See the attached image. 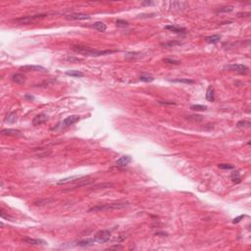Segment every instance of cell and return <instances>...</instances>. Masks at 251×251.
Instances as JSON below:
<instances>
[{
    "label": "cell",
    "mask_w": 251,
    "mask_h": 251,
    "mask_svg": "<svg viewBox=\"0 0 251 251\" xmlns=\"http://www.w3.org/2000/svg\"><path fill=\"white\" fill-rule=\"evenodd\" d=\"M215 94H216L215 89H214L213 87H211L210 85V87H208L207 91H206V95H205V97H206V99L208 101L213 102V101H215Z\"/></svg>",
    "instance_id": "17"
},
{
    "label": "cell",
    "mask_w": 251,
    "mask_h": 251,
    "mask_svg": "<svg viewBox=\"0 0 251 251\" xmlns=\"http://www.w3.org/2000/svg\"><path fill=\"white\" fill-rule=\"evenodd\" d=\"M1 133L3 135H7V136H22V133L18 130L15 129H4L1 130Z\"/></svg>",
    "instance_id": "15"
},
{
    "label": "cell",
    "mask_w": 251,
    "mask_h": 251,
    "mask_svg": "<svg viewBox=\"0 0 251 251\" xmlns=\"http://www.w3.org/2000/svg\"><path fill=\"white\" fill-rule=\"evenodd\" d=\"M164 62L169 63V64H175V65H178L181 63L179 61H178V60H172V59H164Z\"/></svg>",
    "instance_id": "35"
},
{
    "label": "cell",
    "mask_w": 251,
    "mask_h": 251,
    "mask_svg": "<svg viewBox=\"0 0 251 251\" xmlns=\"http://www.w3.org/2000/svg\"><path fill=\"white\" fill-rule=\"evenodd\" d=\"M220 40H221V35H214L206 36V38H205V41L210 44H216V43H218Z\"/></svg>",
    "instance_id": "18"
},
{
    "label": "cell",
    "mask_w": 251,
    "mask_h": 251,
    "mask_svg": "<svg viewBox=\"0 0 251 251\" xmlns=\"http://www.w3.org/2000/svg\"><path fill=\"white\" fill-rule=\"evenodd\" d=\"M243 218H245V215H240V216L236 217V218H235V219L233 220V224H238V223H239V222H240Z\"/></svg>",
    "instance_id": "36"
},
{
    "label": "cell",
    "mask_w": 251,
    "mask_h": 251,
    "mask_svg": "<svg viewBox=\"0 0 251 251\" xmlns=\"http://www.w3.org/2000/svg\"><path fill=\"white\" fill-rule=\"evenodd\" d=\"M138 57H140V53H138V52H128L126 53L125 55V58L126 59H135Z\"/></svg>",
    "instance_id": "28"
},
{
    "label": "cell",
    "mask_w": 251,
    "mask_h": 251,
    "mask_svg": "<svg viewBox=\"0 0 251 251\" xmlns=\"http://www.w3.org/2000/svg\"><path fill=\"white\" fill-rule=\"evenodd\" d=\"M95 243V240L94 239H84V240H79L77 245L82 247H88V246H92Z\"/></svg>",
    "instance_id": "19"
},
{
    "label": "cell",
    "mask_w": 251,
    "mask_h": 251,
    "mask_svg": "<svg viewBox=\"0 0 251 251\" xmlns=\"http://www.w3.org/2000/svg\"><path fill=\"white\" fill-rule=\"evenodd\" d=\"M225 69L233 71V72H236L238 74H246L249 71V68L243 64H230L225 66Z\"/></svg>",
    "instance_id": "6"
},
{
    "label": "cell",
    "mask_w": 251,
    "mask_h": 251,
    "mask_svg": "<svg viewBox=\"0 0 251 251\" xmlns=\"http://www.w3.org/2000/svg\"><path fill=\"white\" fill-rule=\"evenodd\" d=\"M233 11V6H223V7H220L217 12H221V13H228V12H232Z\"/></svg>",
    "instance_id": "30"
},
{
    "label": "cell",
    "mask_w": 251,
    "mask_h": 251,
    "mask_svg": "<svg viewBox=\"0 0 251 251\" xmlns=\"http://www.w3.org/2000/svg\"><path fill=\"white\" fill-rule=\"evenodd\" d=\"M21 71H26V72H30V71H33V72H47V69H45L44 67L42 66H38V65H27V66H22L20 68Z\"/></svg>",
    "instance_id": "8"
},
{
    "label": "cell",
    "mask_w": 251,
    "mask_h": 251,
    "mask_svg": "<svg viewBox=\"0 0 251 251\" xmlns=\"http://www.w3.org/2000/svg\"><path fill=\"white\" fill-rule=\"evenodd\" d=\"M190 109H191V110H194V111H206V110L208 109V107L205 106V105L196 104V105H192V106L190 107Z\"/></svg>",
    "instance_id": "29"
},
{
    "label": "cell",
    "mask_w": 251,
    "mask_h": 251,
    "mask_svg": "<svg viewBox=\"0 0 251 251\" xmlns=\"http://www.w3.org/2000/svg\"><path fill=\"white\" fill-rule=\"evenodd\" d=\"M122 248H123L122 245H115V246H111V247H109V248H108V249H122Z\"/></svg>",
    "instance_id": "40"
},
{
    "label": "cell",
    "mask_w": 251,
    "mask_h": 251,
    "mask_svg": "<svg viewBox=\"0 0 251 251\" xmlns=\"http://www.w3.org/2000/svg\"><path fill=\"white\" fill-rule=\"evenodd\" d=\"M155 4V2L153 1H144V2H141V5L142 6H152V5Z\"/></svg>",
    "instance_id": "37"
},
{
    "label": "cell",
    "mask_w": 251,
    "mask_h": 251,
    "mask_svg": "<svg viewBox=\"0 0 251 251\" xmlns=\"http://www.w3.org/2000/svg\"><path fill=\"white\" fill-rule=\"evenodd\" d=\"M1 217H2L3 219H7V220L11 218L10 216H8V215H6V214H5L4 210H1Z\"/></svg>",
    "instance_id": "39"
},
{
    "label": "cell",
    "mask_w": 251,
    "mask_h": 251,
    "mask_svg": "<svg viewBox=\"0 0 251 251\" xmlns=\"http://www.w3.org/2000/svg\"><path fill=\"white\" fill-rule=\"evenodd\" d=\"M230 179H232V181L233 182H235V184H239V182H241V177L238 171H233L232 173V175H230Z\"/></svg>",
    "instance_id": "22"
},
{
    "label": "cell",
    "mask_w": 251,
    "mask_h": 251,
    "mask_svg": "<svg viewBox=\"0 0 251 251\" xmlns=\"http://www.w3.org/2000/svg\"><path fill=\"white\" fill-rule=\"evenodd\" d=\"M6 123L8 124H14L16 121H17V115L15 112H10L8 113V115L6 116Z\"/></svg>",
    "instance_id": "23"
},
{
    "label": "cell",
    "mask_w": 251,
    "mask_h": 251,
    "mask_svg": "<svg viewBox=\"0 0 251 251\" xmlns=\"http://www.w3.org/2000/svg\"><path fill=\"white\" fill-rule=\"evenodd\" d=\"M87 178L85 176H73V177H68V178H65V179H60L59 182H57V184L59 185H62V184H68L70 182H78V181H81V179Z\"/></svg>",
    "instance_id": "7"
},
{
    "label": "cell",
    "mask_w": 251,
    "mask_h": 251,
    "mask_svg": "<svg viewBox=\"0 0 251 251\" xmlns=\"http://www.w3.org/2000/svg\"><path fill=\"white\" fill-rule=\"evenodd\" d=\"M130 162H132V157L129 155H125L120 157L118 160L116 161V166L118 167H127Z\"/></svg>",
    "instance_id": "11"
},
{
    "label": "cell",
    "mask_w": 251,
    "mask_h": 251,
    "mask_svg": "<svg viewBox=\"0 0 251 251\" xmlns=\"http://www.w3.org/2000/svg\"><path fill=\"white\" fill-rule=\"evenodd\" d=\"M11 79H12V82H15V84H24L26 82V79H27V78H26V76L24 75V74H21V73L13 74L12 77H11Z\"/></svg>",
    "instance_id": "14"
},
{
    "label": "cell",
    "mask_w": 251,
    "mask_h": 251,
    "mask_svg": "<svg viewBox=\"0 0 251 251\" xmlns=\"http://www.w3.org/2000/svg\"><path fill=\"white\" fill-rule=\"evenodd\" d=\"M158 103L161 105H176L175 102H169V101H158Z\"/></svg>",
    "instance_id": "38"
},
{
    "label": "cell",
    "mask_w": 251,
    "mask_h": 251,
    "mask_svg": "<svg viewBox=\"0 0 251 251\" xmlns=\"http://www.w3.org/2000/svg\"><path fill=\"white\" fill-rule=\"evenodd\" d=\"M92 28H95L96 30L98 31H101V33H103V31L106 30L107 28V26L104 24L103 22H95L94 24L92 25Z\"/></svg>",
    "instance_id": "20"
},
{
    "label": "cell",
    "mask_w": 251,
    "mask_h": 251,
    "mask_svg": "<svg viewBox=\"0 0 251 251\" xmlns=\"http://www.w3.org/2000/svg\"><path fill=\"white\" fill-rule=\"evenodd\" d=\"M116 24L118 27H127L128 25H129V23H128L127 21H124V20H117Z\"/></svg>",
    "instance_id": "33"
},
{
    "label": "cell",
    "mask_w": 251,
    "mask_h": 251,
    "mask_svg": "<svg viewBox=\"0 0 251 251\" xmlns=\"http://www.w3.org/2000/svg\"><path fill=\"white\" fill-rule=\"evenodd\" d=\"M167 235V233H159V232L156 233V235Z\"/></svg>",
    "instance_id": "41"
},
{
    "label": "cell",
    "mask_w": 251,
    "mask_h": 251,
    "mask_svg": "<svg viewBox=\"0 0 251 251\" xmlns=\"http://www.w3.org/2000/svg\"><path fill=\"white\" fill-rule=\"evenodd\" d=\"M72 49L84 56H94V57L107 55V54H112L114 52H116L115 50H95V49H91L89 47L82 46V45H74Z\"/></svg>",
    "instance_id": "1"
},
{
    "label": "cell",
    "mask_w": 251,
    "mask_h": 251,
    "mask_svg": "<svg viewBox=\"0 0 251 251\" xmlns=\"http://www.w3.org/2000/svg\"><path fill=\"white\" fill-rule=\"evenodd\" d=\"M67 20H79V21H82V20H88L90 19L89 15H87V14H82V13H74V14H69V15L66 16Z\"/></svg>",
    "instance_id": "10"
},
{
    "label": "cell",
    "mask_w": 251,
    "mask_h": 251,
    "mask_svg": "<svg viewBox=\"0 0 251 251\" xmlns=\"http://www.w3.org/2000/svg\"><path fill=\"white\" fill-rule=\"evenodd\" d=\"M219 168L222 170H233V169H235V167L230 164H220Z\"/></svg>",
    "instance_id": "32"
},
{
    "label": "cell",
    "mask_w": 251,
    "mask_h": 251,
    "mask_svg": "<svg viewBox=\"0 0 251 251\" xmlns=\"http://www.w3.org/2000/svg\"><path fill=\"white\" fill-rule=\"evenodd\" d=\"M182 43L181 41H168V42H165V43H162L161 45L163 47H166V48H169V47H175V46H178V45H182Z\"/></svg>",
    "instance_id": "24"
},
{
    "label": "cell",
    "mask_w": 251,
    "mask_h": 251,
    "mask_svg": "<svg viewBox=\"0 0 251 251\" xmlns=\"http://www.w3.org/2000/svg\"><path fill=\"white\" fill-rule=\"evenodd\" d=\"M129 206V202H114V203H106V204H99L92 208H90L87 212H103V211H112L119 210Z\"/></svg>",
    "instance_id": "2"
},
{
    "label": "cell",
    "mask_w": 251,
    "mask_h": 251,
    "mask_svg": "<svg viewBox=\"0 0 251 251\" xmlns=\"http://www.w3.org/2000/svg\"><path fill=\"white\" fill-rule=\"evenodd\" d=\"M250 126H251L250 123L245 121V120H241V121L238 122V124H236V127H238V129H247Z\"/></svg>",
    "instance_id": "25"
},
{
    "label": "cell",
    "mask_w": 251,
    "mask_h": 251,
    "mask_svg": "<svg viewBox=\"0 0 251 251\" xmlns=\"http://www.w3.org/2000/svg\"><path fill=\"white\" fill-rule=\"evenodd\" d=\"M170 8H173L174 10H182L188 6V4L184 1H170L169 3Z\"/></svg>",
    "instance_id": "13"
},
{
    "label": "cell",
    "mask_w": 251,
    "mask_h": 251,
    "mask_svg": "<svg viewBox=\"0 0 251 251\" xmlns=\"http://www.w3.org/2000/svg\"><path fill=\"white\" fill-rule=\"evenodd\" d=\"M165 28L168 30H171L173 33H182V35H185L187 33L186 31V28H182V27H179V26H175V25H168V26H165Z\"/></svg>",
    "instance_id": "12"
},
{
    "label": "cell",
    "mask_w": 251,
    "mask_h": 251,
    "mask_svg": "<svg viewBox=\"0 0 251 251\" xmlns=\"http://www.w3.org/2000/svg\"><path fill=\"white\" fill-rule=\"evenodd\" d=\"M113 184H96L92 187V189H98V188H108V187H112Z\"/></svg>",
    "instance_id": "31"
},
{
    "label": "cell",
    "mask_w": 251,
    "mask_h": 251,
    "mask_svg": "<svg viewBox=\"0 0 251 251\" xmlns=\"http://www.w3.org/2000/svg\"><path fill=\"white\" fill-rule=\"evenodd\" d=\"M26 243L28 244H31V245H46V241L42 240V239H38V238H26L23 239Z\"/></svg>",
    "instance_id": "16"
},
{
    "label": "cell",
    "mask_w": 251,
    "mask_h": 251,
    "mask_svg": "<svg viewBox=\"0 0 251 251\" xmlns=\"http://www.w3.org/2000/svg\"><path fill=\"white\" fill-rule=\"evenodd\" d=\"M187 118L188 120H193V121H202V118H203V117L194 115V116H189V117H187Z\"/></svg>",
    "instance_id": "34"
},
{
    "label": "cell",
    "mask_w": 251,
    "mask_h": 251,
    "mask_svg": "<svg viewBox=\"0 0 251 251\" xmlns=\"http://www.w3.org/2000/svg\"><path fill=\"white\" fill-rule=\"evenodd\" d=\"M26 98H28V99H33V96H28V95H26Z\"/></svg>",
    "instance_id": "42"
},
{
    "label": "cell",
    "mask_w": 251,
    "mask_h": 251,
    "mask_svg": "<svg viewBox=\"0 0 251 251\" xmlns=\"http://www.w3.org/2000/svg\"><path fill=\"white\" fill-rule=\"evenodd\" d=\"M79 120H81V117L78 115H72L67 117L65 120H63L62 122H60L58 125H57L56 128H54L53 130H58V129H64V128H68L70 126H73L74 124L78 123Z\"/></svg>",
    "instance_id": "4"
},
{
    "label": "cell",
    "mask_w": 251,
    "mask_h": 251,
    "mask_svg": "<svg viewBox=\"0 0 251 251\" xmlns=\"http://www.w3.org/2000/svg\"><path fill=\"white\" fill-rule=\"evenodd\" d=\"M47 14H38V15H33V16H26V17H22V18H18L15 19L13 22L17 23L19 25H30V24H35L39 20L46 18Z\"/></svg>",
    "instance_id": "3"
},
{
    "label": "cell",
    "mask_w": 251,
    "mask_h": 251,
    "mask_svg": "<svg viewBox=\"0 0 251 251\" xmlns=\"http://www.w3.org/2000/svg\"><path fill=\"white\" fill-rule=\"evenodd\" d=\"M111 238V233L110 230H99L94 235L93 239L95 240V242H98V243H105V242H108Z\"/></svg>",
    "instance_id": "5"
},
{
    "label": "cell",
    "mask_w": 251,
    "mask_h": 251,
    "mask_svg": "<svg viewBox=\"0 0 251 251\" xmlns=\"http://www.w3.org/2000/svg\"><path fill=\"white\" fill-rule=\"evenodd\" d=\"M170 82H181V84H194V81L193 79H172Z\"/></svg>",
    "instance_id": "27"
},
{
    "label": "cell",
    "mask_w": 251,
    "mask_h": 251,
    "mask_svg": "<svg viewBox=\"0 0 251 251\" xmlns=\"http://www.w3.org/2000/svg\"><path fill=\"white\" fill-rule=\"evenodd\" d=\"M66 75H67V76L74 77V78H82V77L84 76V73H82L81 71H77V70L67 71V72H66Z\"/></svg>",
    "instance_id": "21"
},
{
    "label": "cell",
    "mask_w": 251,
    "mask_h": 251,
    "mask_svg": "<svg viewBox=\"0 0 251 251\" xmlns=\"http://www.w3.org/2000/svg\"><path fill=\"white\" fill-rule=\"evenodd\" d=\"M139 79H140L141 82H153L155 79H154L152 76L146 75V74H142V75L139 77Z\"/></svg>",
    "instance_id": "26"
},
{
    "label": "cell",
    "mask_w": 251,
    "mask_h": 251,
    "mask_svg": "<svg viewBox=\"0 0 251 251\" xmlns=\"http://www.w3.org/2000/svg\"><path fill=\"white\" fill-rule=\"evenodd\" d=\"M48 119H49V117H48L46 114L40 113V114L36 115L35 118H33V126H40L42 124H44V123H46L48 121Z\"/></svg>",
    "instance_id": "9"
}]
</instances>
